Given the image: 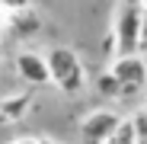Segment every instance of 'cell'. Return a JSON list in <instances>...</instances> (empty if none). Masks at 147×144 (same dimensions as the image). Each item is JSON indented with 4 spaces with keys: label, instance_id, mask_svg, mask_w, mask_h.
Masks as SVG:
<instances>
[{
    "label": "cell",
    "instance_id": "cell-6",
    "mask_svg": "<svg viewBox=\"0 0 147 144\" xmlns=\"http://www.w3.org/2000/svg\"><path fill=\"white\" fill-rule=\"evenodd\" d=\"M32 106V96L29 93H16V96H3L0 99V125H10V122H19L26 109Z\"/></svg>",
    "mask_w": 147,
    "mask_h": 144
},
{
    "label": "cell",
    "instance_id": "cell-7",
    "mask_svg": "<svg viewBox=\"0 0 147 144\" xmlns=\"http://www.w3.org/2000/svg\"><path fill=\"white\" fill-rule=\"evenodd\" d=\"M128 125H131L134 144H147V112H144V106H138V109H134V115L128 118Z\"/></svg>",
    "mask_w": 147,
    "mask_h": 144
},
{
    "label": "cell",
    "instance_id": "cell-5",
    "mask_svg": "<svg viewBox=\"0 0 147 144\" xmlns=\"http://www.w3.org/2000/svg\"><path fill=\"white\" fill-rule=\"evenodd\" d=\"M16 70H19V77L26 80V83H48V64L35 51L16 55Z\"/></svg>",
    "mask_w": 147,
    "mask_h": 144
},
{
    "label": "cell",
    "instance_id": "cell-9",
    "mask_svg": "<svg viewBox=\"0 0 147 144\" xmlns=\"http://www.w3.org/2000/svg\"><path fill=\"white\" fill-rule=\"evenodd\" d=\"M138 55H147V7H141V26H138Z\"/></svg>",
    "mask_w": 147,
    "mask_h": 144
},
{
    "label": "cell",
    "instance_id": "cell-15",
    "mask_svg": "<svg viewBox=\"0 0 147 144\" xmlns=\"http://www.w3.org/2000/svg\"><path fill=\"white\" fill-rule=\"evenodd\" d=\"M0 32H3V26H0Z\"/></svg>",
    "mask_w": 147,
    "mask_h": 144
},
{
    "label": "cell",
    "instance_id": "cell-1",
    "mask_svg": "<svg viewBox=\"0 0 147 144\" xmlns=\"http://www.w3.org/2000/svg\"><path fill=\"white\" fill-rule=\"evenodd\" d=\"M45 64H48V80L58 83L61 93L77 96L83 90V83H86L83 64H80V58L74 55L70 48H51V51L45 55Z\"/></svg>",
    "mask_w": 147,
    "mask_h": 144
},
{
    "label": "cell",
    "instance_id": "cell-16",
    "mask_svg": "<svg viewBox=\"0 0 147 144\" xmlns=\"http://www.w3.org/2000/svg\"><path fill=\"white\" fill-rule=\"evenodd\" d=\"M144 112H147V106H144Z\"/></svg>",
    "mask_w": 147,
    "mask_h": 144
},
{
    "label": "cell",
    "instance_id": "cell-8",
    "mask_svg": "<svg viewBox=\"0 0 147 144\" xmlns=\"http://www.w3.org/2000/svg\"><path fill=\"white\" fill-rule=\"evenodd\" d=\"M96 90H99L102 96H109V99H118V83L112 74H102L99 80H96Z\"/></svg>",
    "mask_w": 147,
    "mask_h": 144
},
{
    "label": "cell",
    "instance_id": "cell-14",
    "mask_svg": "<svg viewBox=\"0 0 147 144\" xmlns=\"http://www.w3.org/2000/svg\"><path fill=\"white\" fill-rule=\"evenodd\" d=\"M42 144H55V141H42Z\"/></svg>",
    "mask_w": 147,
    "mask_h": 144
},
{
    "label": "cell",
    "instance_id": "cell-3",
    "mask_svg": "<svg viewBox=\"0 0 147 144\" xmlns=\"http://www.w3.org/2000/svg\"><path fill=\"white\" fill-rule=\"evenodd\" d=\"M138 26H141V7H125L121 3V10L115 16V29H112L118 58L138 55Z\"/></svg>",
    "mask_w": 147,
    "mask_h": 144
},
{
    "label": "cell",
    "instance_id": "cell-4",
    "mask_svg": "<svg viewBox=\"0 0 147 144\" xmlns=\"http://www.w3.org/2000/svg\"><path fill=\"white\" fill-rule=\"evenodd\" d=\"M121 118L112 109H96L80 122V144H106V138L118 128Z\"/></svg>",
    "mask_w": 147,
    "mask_h": 144
},
{
    "label": "cell",
    "instance_id": "cell-2",
    "mask_svg": "<svg viewBox=\"0 0 147 144\" xmlns=\"http://www.w3.org/2000/svg\"><path fill=\"white\" fill-rule=\"evenodd\" d=\"M109 74L118 83V99H131V96L147 83V64L141 55H125V58H115Z\"/></svg>",
    "mask_w": 147,
    "mask_h": 144
},
{
    "label": "cell",
    "instance_id": "cell-11",
    "mask_svg": "<svg viewBox=\"0 0 147 144\" xmlns=\"http://www.w3.org/2000/svg\"><path fill=\"white\" fill-rule=\"evenodd\" d=\"M102 55H106V58H112V55H115V35H112V32L102 39Z\"/></svg>",
    "mask_w": 147,
    "mask_h": 144
},
{
    "label": "cell",
    "instance_id": "cell-10",
    "mask_svg": "<svg viewBox=\"0 0 147 144\" xmlns=\"http://www.w3.org/2000/svg\"><path fill=\"white\" fill-rule=\"evenodd\" d=\"M3 13H16V10H29V0H0Z\"/></svg>",
    "mask_w": 147,
    "mask_h": 144
},
{
    "label": "cell",
    "instance_id": "cell-12",
    "mask_svg": "<svg viewBox=\"0 0 147 144\" xmlns=\"http://www.w3.org/2000/svg\"><path fill=\"white\" fill-rule=\"evenodd\" d=\"M10 144H42L38 138H16V141H10Z\"/></svg>",
    "mask_w": 147,
    "mask_h": 144
},
{
    "label": "cell",
    "instance_id": "cell-13",
    "mask_svg": "<svg viewBox=\"0 0 147 144\" xmlns=\"http://www.w3.org/2000/svg\"><path fill=\"white\" fill-rule=\"evenodd\" d=\"M125 7H147V0H121Z\"/></svg>",
    "mask_w": 147,
    "mask_h": 144
}]
</instances>
